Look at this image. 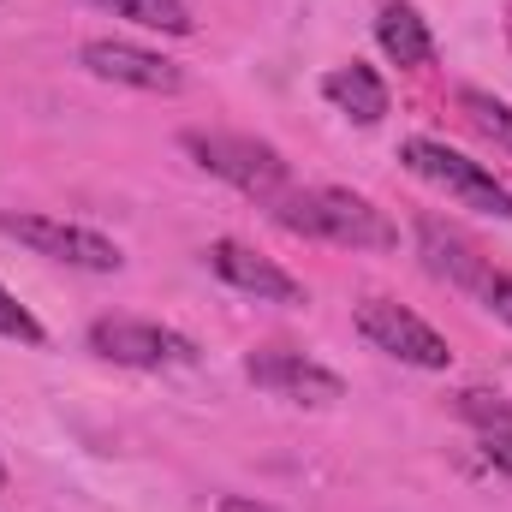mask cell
Returning <instances> with one entry per match:
<instances>
[{
    "label": "cell",
    "mask_w": 512,
    "mask_h": 512,
    "mask_svg": "<svg viewBox=\"0 0 512 512\" xmlns=\"http://www.w3.org/2000/svg\"><path fill=\"white\" fill-rule=\"evenodd\" d=\"M274 221L286 233H304V239H328V245H352V251H393L399 245V227L387 221L382 209L358 191H340V185H310V191H286L274 203Z\"/></svg>",
    "instance_id": "6da1fadb"
},
{
    "label": "cell",
    "mask_w": 512,
    "mask_h": 512,
    "mask_svg": "<svg viewBox=\"0 0 512 512\" xmlns=\"http://www.w3.org/2000/svg\"><path fill=\"white\" fill-rule=\"evenodd\" d=\"M185 155H191L203 173L227 179L233 191H245V197L268 203V209L292 191L286 155H280L274 143H262V137H245V131H185Z\"/></svg>",
    "instance_id": "7a4b0ae2"
},
{
    "label": "cell",
    "mask_w": 512,
    "mask_h": 512,
    "mask_svg": "<svg viewBox=\"0 0 512 512\" xmlns=\"http://www.w3.org/2000/svg\"><path fill=\"white\" fill-rule=\"evenodd\" d=\"M399 161H405L417 179H429L435 191H447L453 203L483 209V215H495V221H512V191L483 167V161H471V155H459V149H447V143H435V137H405V143H399Z\"/></svg>",
    "instance_id": "3957f363"
},
{
    "label": "cell",
    "mask_w": 512,
    "mask_h": 512,
    "mask_svg": "<svg viewBox=\"0 0 512 512\" xmlns=\"http://www.w3.org/2000/svg\"><path fill=\"white\" fill-rule=\"evenodd\" d=\"M90 352L108 358V364H126V370H185V364L203 358L191 334L143 322V316H102V322H90Z\"/></svg>",
    "instance_id": "277c9868"
},
{
    "label": "cell",
    "mask_w": 512,
    "mask_h": 512,
    "mask_svg": "<svg viewBox=\"0 0 512 512\" xmlns=\"http://www.w3.org/2000/svg\"><path fill=\"white\" fill-rule=\"evenodd\" d=\"M0 233L6 239H18V245H30L36 256H48V262H66V268H84V274H120V245L114 239H102V233H90V227H78V221H60V215H6L0 209Z\"/></svg>",
    "instance_id": "5b68a950"
},
{
    "label": "cell",
    "mask_w": 512,
    "mask_h": 512,
    "mask_svg": "<svg viewBox=\"0 0 512 512\" xmlns=\"http://www.w3.org/2000/svg\"><path fill=\"white\" fill-rule=\"evenodd\" d=\"M358 334L387 352V358H399V364H411V370H447L453 364V346L417 316V310H405V304H387V298H370V304H358Z\"/></svg>",
    "instance_id": "8992f818"
},
{
    "label": "cell",
    "mask_w": 512,
    "mask_h": 512,
    "mask_svg": "<svg viewBox=\"0 0 512 512\" xmlns=\"http://www.w3.org/2000/svg\"><path fill=\"white\" fill-rule=\"evenodd\" d=\"M84 72L102 78V84H126V90H143V96H179L185 90V66L155 54V48H137V42H120V36H96L78 48Z\"/></svg>",
    "instance_id": "52a82bcc"
},
{
    "label": "cell",
    "mask_w": 512,
    "mask_h": 512,
    "mask_svg": "<svg viewBox=\"0 0 512 512\" xmlns=\"http://www.w3.org/2000/svg\"><path fill=\"white\" fill-rule=\"evenodd\" d=\"M245 376H251L256 387H268L274 399H292V405H340V399H346V382H340L328 364H316V358H304V352H286V346L251 352V358H245Z\"/></svg>",
    "instance_id": "ba28073f"
},
{
    "label": "cell",
    "mask_w": 512,
    "mask_h": 512,
    "mask_svg": "<svg viewBox=\"0 0 512 512\" xmlns=\"http://www.w3.org/2000/svg\"><path fill=\"white\" fill-rule=\"evenodd\" d=\"M203 256H209V268H215L227 286L251 292V298H262V304H310V298H304V280H292L280 262L256 256L251 245H239V239H215Z\"/></svg>",
    "instance_id": "9c48e42d"
},
{
    "label": "cell",
    "mask_w": 512,
    "mask_h": 512,
    "mask_svg": "<svg viewBox=\"0 0 512 512\" xmlns=\"http://www.w3.org/2000/svg\"><path fill=\"white\" fill-rule=\"evenodd\" d=\"M417 251H423V262H429V274H441L447 286H459V292H471V298H477V286L495 274L489 256L477 251L465 233H453L447 221H435V215L417 221Z\"/></svg>",
    "instance_id": "30bf717a"
},
{
    "label": "cell",
    "mask_w": 512,
    "mask_h": 512,
    "mask_svg": "<svg viewBox=\"0 0 512 512\" xmlns=\"http://www.w3.org/2000/svg\"><path fill=\"white\" fill-rule=\"evenodd\" d=\"M322 96L346 114V120H358V126H382L387 120V84L370 72V66H334L328 78H322Z\"/></svg>",
    "instance_id": "8fae6325"
},
{
    "label": "cell",
    "mask_w": 512,
    "mask_h": 512,
    "mask_svg": "<svg viewBox=\"0 0 512 512\" xmlns=\"http://www.w3.org/2000/svg\"><path fill=\"white\" fill-rule=\"evenodd\" d=\"M376 42H382V54L393 66H429L435 60V36H429L423 12L405 6V0H387L376 12Z\"/></svg>",
    "instance_id": "7c38bea8"
},
{
    "label": "cell",
    "mask_w": 512,
    "mask_h": 512,
    "mask_svg": "<svg viewBox=\"0 0 512 512\" xmlns=\"http://www.w3.org/2000/svg\"><path fill=\"white\" fill-rule=\"evenodd\" d=\"M96 6H108L114 18H131L143 30H167V36H191L197 30V18L185 12V0H96Z\"/></svg>",
    "instance_id": "4fadbf2b"
},
{
    "label": "cell",
    "mask_w": 512,
    "mask_h": 512,
    "mask_svg": "<svg viewBox=\"0 0 512 512\" xmlns=\"http://www.w3.org/2000/svg\"><path fill=\"white\" fill-rule=\"evenodd\" d=\"M459 108L471 114V126L483 131V137H495L501 149H512V108L501 96H489V90H459Z\"/></svg>",
    "instance_id": "5bb4252c"
},
{
    "label": "cell",
    "mask_w": 512,
    "mask_h": 512,
    "mask_svg": "<svg viewBox=\"0 0 512 512\" xmlns=\"http://www.w3.org/2000/svg\"><path fill=\"white\" fill-rule=\"evenodd\" d=\"M0 340H18V346H42V340H48V334H42V322H36V316L6 292V286H0Z\"/></svg>",
    "instance_id": "9a60e30c"
},
{
    "label": "cell",
    "mask_w": 512,
    "mask_h": 512,
    "mask_svg": "<svg viewBox=\"0 0 512 512\" xmlns=\"http://www.w3.org/2000/svg\"><path fill=\"white\" fill-rule=\"evenodd\" d=\"M459 417H465V423H477V429H495V423H507V417H512V405L501 399V393L465 387V393H459Z\"/></svg>",
    "instance_id": "2e32d148"
},
{
    "label": "cell",
    "mask_w": 512,
    "mask_h": 512,
    "mask_svg": "<svg viewBox=\"0 0 512 512\" xmlns=\"http://www.w3.org/2000/svg\"><path fill=\"white\" fill-rule=\"evenodd\" d=\"M477 435H483V459H489L501 477H512V417L495 423V429H477Z\"/></svg>",
    "instance_id": "e0dca14e"
},
{
    "label": "cell",
    "mask_w": 512,
    "mask_h": 512,
    "mask_svg": "<svg viewBox=\"0 0 512 512\" xmlns=\"http://www.w3.org/2000/svg\"><path fill=\"white\" fill-rule=\"evenodd\" d=\"M477 298H483V304H489V310H495V316L512 328V274H501V268H495V274L477 286Z\"/></svg>",
    "instance_id": "ac0fdd59"
},
{
    "label": "cell",
    "mask_w": 512,
    "mask_h": 512,
    "mask_svg": "<svg viewBox=\"0 0 512 512\" xmlns=\"http://www.w3.org/2000/svg\"><path fill=\"white\" fill-rule=\"evenodd\" d=\"M221 512H274V507H251V501H239V495H221Z\"/></svg>",
    "instance_id": "d6986e66"
},
{
    "label": "cell",
    "mask_w": 512,
    "mask_h": 512,
    "mask_svg": "<svg viewBox=\"0 0 512 512\" xmlns=\"http://www.w3.org/2000/svg\"><path fill=\"white\" fill-rule=\"evenodd\" d=\"M0 489H6V465H0Z\"/></svg>",
    "instance_id": "ffe728a7"
}]
</instances>
